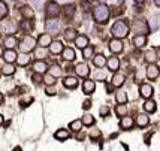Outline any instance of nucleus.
<instances>
[{"label":"nucleus","mask_w":160,"mask_h":151,"mask_svg":"<svg viewBox=\"0 0 160 151\" xmlns=\"http://www.w3.org/2000/svg\"><path fill=\"white\" fill-rule=\"evenodd\" d=\"M45 55H47V49L45 48H39V49H36V57H38V58H43V57H45Z\"/></svg>","instance_id":"obj_48"},{"label":"nucleus","mask_w":160,"mask_h":151,"mask_svg":"<svg viewBox=\"0 0 160 151\" xmlns=\"http://www.w3.org/2000/svg\"><path fill=\"white\" fill-rule=\"evenodd\" d=\"M93 55H94V48L90 47V45H87V47L82 49V57L85 60H90V58H93Z\"/></svg>","instance_id":"obj_36"},{"label":"nucleus","mask_w":160,"mask_h":151,"mask_svg":"<svg viewBox=\"0 0 160 151\" xmlns=\"http://www.w3.org/2000/svg\"><path fill=\"white\" fill-rule=\"evenodd\" d=\"M135 5H144V0H135Z\"/></svg>","instance_id":"obj_52"},{"label":"nucleus","mask_w":160,"mask_h":151,"mask_svg":"<svg viewBox=\"0 0 160 151\" xmlns=\"http://www.w3.org/2000/svg\"><path fill=\"white\" fill-rule=\"evenodd\" d=\"M2 124H3V115L0 114V126H2Z\"/></svg>","instance_id":"obj_55"},{"label":"nucleus","mask_w":160,"mask_h":151,"mask_svg":"<svg viewBox=\"0 0 160 151\" xmlns=\"http://www.w3.org/2000/svg\"><path fill=\"white\" fill-rule=\"evenodd\" d=\"M48 73H51V75L54 76V78H58V76H62L63 73V69L57 64V63H54L51 68H48Z\"/></svg>","instance_id":"obj_31"},{"label":"nucleus","mask_w":160,"mask_h":151,"mask_svg":"<svg viewBox=\"0 0 160 151\" xmlns=\"http://www.w3.org/2000/svg\"><path fill=\"white\" fill-rule=\"evenodd\" d=\"M75 45H77V48L79 49H84L87 45H88V38L85 36V34H81V36H77V39H75Z\"/></svg>","instance_id":"obj_24"},{"label":"nucleus","mask_w":160,"mask_h":151,"mask_svg":"<svg viewBox=\"0 0 160 151\" xmlns=\"http://www.w3.org/2000/svg\"><path fill=\"white\" fill-rule=\"evenodd\" d=\"M17 45H18V39H17L15 34H9V36L5 38V47H6V49H14Z\"/></svg>","instance_id":"obj_18"},{"label":"nucleus","mask_w":160,"mask_h":151,"mask_svg":"<svg viewBox=\"0 0 160 151\" xmlns=\"http://www.w3.org/2000/svg\"><path fill=\"white\" fill-rule=\"evenodd\" d=\"M30 55L26 54V53H22V55H18L17 57V63H18V66H21V68H24V66H27L28 63H30Z\"/></svg>","instance_id":"obj_30"},{"label":"nucleus","mask_w":160,"mask_h":151,"mask_svg":"<svg viewBox=\"0 0 160 151\" xmlns=\"http://www.w3.org/2000/svg\"><path fill=\"white\" fill-rule=\"evenodd\" d=\"M32 81L35 84H41L42 83V75L41 73H38V72H35L33 75H32Z\"/></svg>","instance_id":"obj_45"},{"label":"nucleus","mask_w":160,"mask_h":151,"mask_svg":"<svg viewBox=\"0 0 160 151\" xmlns=\"http://www.w3.org/2000/svg\"><path fill=\"white\" fill-rule=\"evenodd\" d=\"M153 93H154V90L150 84H141V87H139L141 97H144V99H151Z\"/></svg>","instance_id":"obj_10"},{"label":"nucleus","mask_w":160,"mask_h":151,"mask_svg":"<svg viewBox=\"0 0 160 151\" xmlns=\"http://www.w3.org/2000/svg\"><path fill=\"white\" fill-rule=\"evenodd\" d=\"M20 14L24 17V20H32L33 17H35V12H33V8L27 6V5H24V6L20 8Z\"/></svg>","instance_id":"obj_19"},{"label":"nucleus","mask_w":160,"mask_h":151,"mask_svg":"<svg viewBox=\"0 0 160 151\" xmlns=\"http://www.w3.org/2000/svg\"><path fill=\"white\" fill-rule=\"evenodd\" d=\"M148 26H147V21L145 20H136L133 23L132 26V30L135 32L136 34H147L148 33Z\"/></svg>","instance_id":"obj_6"},{"label":"nucleus","mask_w":160,"mask_h":151,"mask_svg":"<svg viewBox=\"0 0 160 151\" xmlns=\"http://www.w3.org/2000/svg\"><path fill=\"white\" fill-rule=\"evenodd\" d=\"M154 3H156V6L160 8V0H154Z\"/></svg>","instance_id":"obj_54"},{"label":"nucleus","mask_w":160,"mask_h":151,"mask_svg":"<svg viewBox=\"0 0 160 151\" xmlns=\"http://www.w3.org/2000/svg\"><path fill=\"white\" fill-rule=\"evenodd\" d=\"M75 72H77L78 76H81V78H87V76L90 75V68H88L85 63H79L78 66H75Z\"/></svg>","instance_id":"obj_11"},{"label":"nucleus","mask_w":160,"mask_h":151,"mask_svg":"<svg viewBox=\"0 0 160 151\" xmlns=\"http://www.w3.org/2000/svg\"><path fill=\"white\" fill-rule=\"evenodd\" d=\"M30 102H33V99H32V97H28V99H26V100H21V105H22V106H27V103Z\"/></svg>","instance_id":"obj_51"},{"label":"nucleus","mask_w":160,"mask_h":151,"mask_svg":"<svg viewBox=\"0 0 160 151\" xmlns=\"http://www.w3.org/2000/svg\"><path fill=\"white\" fill-rule=\"evenodd\" d=\"M115 100L118 105H124L127 103V94H126V91H118L117 94H115Z\"/></svg>","instance_id":"obj_37"},{"label":"nucleus","mask_w":160,"mask_h":151,"mask_svg":"<svg viewBox=\"0 0 160 151\" xmlns=\"http://www.w3.org/2000/svg\"><path fill=\"white\" fill-rule=\"evenodd\" d=\"M129 32H130V27H129V24H127L124 20H120V21H117V23H114V26L111 27V33L115 39H123V38H126V36L129 34Z\"/></svg>","instance_id":"obj_2"},{"label":"nucleus","mask_w":160,"mask_h":151,"mask_svg":"<svg viewBox=\"0 0 160 151\" xmlns=\"http://www.w3.org/2000/svg\"><path fill=\"white\" fill-rule=\"evenodd\" d=\"M123 42H121V39H112L111 42H109V51H111L112 54L115 55V54H120L121 51H123Z\"/></svg>","instance_id":"obj_9"},{"label":"nucleus","mask_w":160,"mask_h":151,"mask_svg":"<svg viewBox=\"0 0 160 151\" xmlns=\"http://www.w3.org/2000/svg\"><path fill=\"white\" fill-rule=\"evenodd\" d=\"M54 138H56L57 141H60V142H63V141H68L70 138V133L66 129H58V130L54 133Z\"/></svg>","instance_id":"obj_23"},{"label":"nucleus","mask_w":160,"mask_h":151,"mask_svg":"<svg viewBox=\"0 0 160 151\" xmlns=\"http://www.w3.org/2000/svg\"><path fill=\"white\" fill-rule=\"evenodd\" d=\"M0 41H2V36H0Z\"/></svg>","instance_id":"obj_60"},{"label":"nucleus","mask_w":160,"mask_h":151,"mask_svg":"<svg viewBox=\"0 0 160 151\" xmlns=\"http://www.w3.org/2000/svg\"><path fill=\"white\" fill-rule=\"evenodd\" d=\"M100 79H106V70H103V68L99 69V72L96 73V81H100Z\"/></svg>","instance_id":"obj_44"},{"label":"nucleus","mask_w":160,"mask_h":151,"mask_svg":"<svg viewBox=\"0 0 160 151\" xmlns=\"http://www.w3.org/2000/svg\"><path fill=\"white\" fill-rule=\"evenodd\" d=\"M157 58H160V48L157 49Z\"/></svg>","instance_id":"obj_57"},{"label":"nucleus","mask_w":160,"mask_h":151,"mask_svg":"<svg viewBox=\"0 0 160 151\" xmlns=\"http://www.w3.org/2000/svg\"><path fill=\"white\" fill-rule=\"evenodd\" d=\"M156 102L154 100H151V99H147L145 103H144V109H145V112H148V114H153V112H156Z\"/></svg>","instance_id":"obj_32"},{"label":"nucleus","mask_w":160,"mask_h":151,"mask_svg":"<svg viewBox=\"0 0 160 151\" xmlns=\"http://www.w3.org/2000/svg\"><path fill=\"white\" fill-rule=\"evenodd\" d=\"M20 27H21V30H24V32H30V30L33 28V21L24 20V21H22V23L20 24Z\"/></svg>","instance_id":"obj_42"},{"label":"nucleus","mask_w":160,"mask_h":151,"mask_svg":"<svg viewBox=\"0 0 160 151\" xmlns=\"http://www.w3.org/2000/svg\"><path fill=\"white\" fill-rule=\"evenodd\" d=\"M156 58H157L156 49H148V51H145V60L148 63H154L156 62Z\"/></svg>","instance_id":"obj_39"},{"label":"nucleus","mask_w":160,"mask_h":151,"mask_svg":"<svg viewBox=\"0 0 160 151\" xmlns=\"http://www.w3.org/2000/svg\"><path fill=\"white\" fill-rule=\"evenodd\" d=\"M157 28H159V18L154 15L150 20V30H157Z\"/></svg>","instance_id":"obj_43"},{"label":"nucleus","mask_w":160,"mask_h":151,"mask_svg":"<svg viewBox=\"0 0 160 151\" xmlns=\"http://www.w3.org/2000/svg\"><path fill=\"white\" fill-rule=\"evenodd\" d=\"M135 123L138 124V127L144 129V127H147V126L150 124V117L145 115V114H139V115L136 117V121H135Z\"/></svg>","instance_id":"obj_22"},{"label":"nucleus","mask_w":160,"mask_h":151,"mask_svg":"<svg viewBox=\"0 0 160 151\" xmlns=\"http://www.w3.org/2000/svg\"><path fill=\"white\" fill-rule=\"evenodd\" d=\"M81 121H82V126H87V127H90V126H94V124H96V120H94V117H93L91 114H85V115H82Z\"/></svg>","instance_id":"obj_33"},{"label":"nucleus","mask_w":160,"mask_h":151,"mask_svg":"<svg viewBox=\"0 0 160 151\" xmlns=\"http://www.w3.org/2000/svg\"><path fill=\"white\" fill-rule=\"evenodd\" d=\"M36 39L35 38H32V36H24L22 38V41L20 42V51L21 53H26V54H30L32 51H35L36 49Z\"/></svg>","instance_id":"obj_3"},{"label":"nucleus","mask_w":160,"mask_h":151,"mask_svg":"<svg viewBox=\"0 0 160 151\" xmlns=\"http://www.w3.org/2000/svg\"><path fill=\"white\" fill-rule=\"evenodd\" d=\"M45 93L48 94V96H56V88H54V85H47V88H45Z\"/></svg>","instance_id":"obj_46"},{"label":"nucleus","mask_w":160,"mask_h":151,"mask_svg":"<svg viewBox=\"0 0 160 151\" xmlns=\"http://www.w3.org/2000/svg\"><path fill=\"white\" fill-rule=\"evenodd\" d=\"M0 57H3V48L0 47Z\"/></svg>","instance_id":"obj_56"},{"label":"nucleus","mask_w":160,"mask_h":151,"mask_svg":"<svg viewBox=\"0 0 160 151\" xmlns=\"http://www.w3.org/2000/svg\"><path fill=\"white\" fill-rule=\"evenodd\" d=\"M109 17H111V12L106 5H98L93 9V18L98 24H106L109 21Z\"/></svg>","instance_id":"obj_1"},{"label":"nucleus","mask_w":160,"mask_h":151,"mask_svg":"<svg viewBox=\"0 0 160 151\" xmlns=\"http://www.w3.org/2000/svg\"><path fill=\"white\" fill-rule=\"evenodd\" d=\"M75 11H77L75 5H68V6H64L63 8V15H64V18H66V20H72V17L75 15Z\"/></svg>","instance_id":"obj_26"},{"label":"nucleus","mask_w":160,"mask_h":151,"mask_svg":"<svg viewBox=\"0 0 160 151\" xmlns=\"http://www.w3.org/2000/svg\"><path fill=\"white\" fill-rule=\"evenodd\" d=\"M14 2H15V0H14Z\"/></svg>","instance_id":"obj_61"},{"label":"nucleus","mask_w":160,"mask_h":151,"mask_svg":"<svg viewBox=\"0 0 160 151\" xmlns=\"http://www.w3.org/2000/svg\"><path fill=\"white\" fill-rule=\"evenodd\" d=\"M42 81L45 83V85H54V84H56V78L51 75V73H43Z\"/></svg>","instance_id":"obj_40"},{"label":"nucleus","mask_w":160,"mask_h":151,"mask_svg":"<svg viewBox=\"0 0 160 151\" xmlns=\"http://www.w3.org/2000/svg\"><path fill=\"white\" fill-rule=\"evenodd\" d=\"M2 73L6 76H11L15 73V66L14 63H5V66H3V70H2Z\"/></svg>","instance_id":"obj_34"},{"label":"nucleus","mask_w":160,"mask_h":151,"mask_svg":"<svg viewBox=\"0 0 160 151\" xmlns=\"http://www.w3.org/2000/svg\"><path fill=\"white\" fill-rule=\"evenodd\" d=\"M145 43H147L145 34H136V36L133 38V45H135L136 48H142Z\"/></svg>","instance_id":"obj_29"},{"label":"nucleus","mask_w":160,"mask_h":151,"mask_svg":"<svg viewBox=\"0 0 160 151\" xmlns=\"http://www.w3.org/2000/svg\"><path fill=\"white\" fill-rule=\"evenodd\" d=\"M69 129L72 132H81V129H82V121L81 120H73V121H70L69 123Z\"/></svg>","instance_id":"obj_35"},{"label":"nucleus","mask_w":160,"mask_h":151,"mask_svg":"<svg viewBox=\"0 0 160 151\" xmlns=\"http://www.w3.org/2000/svg\"><path fill=\"white\" fill-rule=\"evenodd\" d=\"M63 43L60 41H54V42H51V45H49V53L51 54H54V55H57V54H62V51H63Z\"/></svg>","instance_id":"obj_20"},{"label":"nucleus","mask_w":160,"mask_h":151,"mask_svg":"<svg viewBox=\"0 0 160 151\" xmlns=\"http://www.w3.org/2000/svg\"><path fill=\"white\" fill-rule=\"evenodd\" d=\"M123 2H124V0H118V3H123Z\"/></svg>","instance_id":"obj_58"},{"label":"nucleus","mask_w":160,"mask_h":151,"mask_svg":"<svg viewBox=\"0 0 160 151\" xmlns=\"http://www.w3.org/2000/svg\"><path fill=\"white\" fill-rule=\"evenodd\" d=\"M17 57H18V54L15 53V49H6V51L3 53L5 63H15L17 62Z\"/></svg>","instance_id":"obj_21"},{"label":"nucleus","mask_w":160,"mask_h":151,"mask_svg":"<svg viewBox=\"0 0 160 151\" xmlns=\"http://www.w3.org/2000/svg\"><path fill=\"white\" fill-rule=\"evenodd\" d=\"M62 12V8L57 2H48L47 6H45V14L48 18H57Z\"/></svg>","instance_id":"obj_4"},{"label":"nucleus","mask_w":160,"mask_h":151,"mask_svg":"<svg viewBox=\"0 0 160 151\" xmlns=\"http://www.w3.org/2000/svg\"><path fill=\"white\" fill-rule=\"evenodd\" d=\"M160 73V69L154 64V63H150L148 64V68H147V72H145V75L148 79H151V81H154V79H157V76H159Z\"/></svg>","instance_id":"obj_8"},{"label":"nucleus","mask_w":160,"mask_h":151,"mask_svg":"<svg viewBox=\"0 0 160 151\" xmlns=\"http://www.w3.org/2000/svg\"><path fill=\"white\" fill-rule=\"evenodd\" d=\"M115 114H117V117H124L127 115V106L124 105H117L115 106Z\"/></svg>","instance_id":"obj_38"},{"label":"nucleus","mask_w":160,"mask_h":151,"mask_svg":"<svg viewBox=\"0 0 160 151\" xmlns=\"http://www.w3.org/2000/svg\"><path fill=\"white\" fill-rule=\"evenodd\" d=\"M62 54H63V58L66 60V62H73L75 60V49H72V48H63L62 51Z\"/></svg>","instance_id":"obj_27"},{"label":"nucleus","mask_w":160,"mask_h":151,"mask_svg":"<svg viewBox=\"0 0 160 151\" xmlns=\"http://www.w3.org/2000/svg\"><path fill=\"white\" fill-rule=\"evenodd\" d=\"M3 100H5V96H3V94H2V93H0V105H2V103H3Z\"/></svg>","instance_id":"obj_53"},{"label":"nucleus","mask_w":160,"mask_h":151,"mask_svg":"<svg viewBox=\"0 0 160 151\" xmlns=\"http://www.w3.org/2000/svg\"><path fill=\"white\" fill-rule=\"evenodd\" d=\"M91 108V100H84L82 103V109L84 111H87V109H90Z\"/></svg>","instance_id":"obj_50"},{"label":"nucleus","mask_w":160,"mask_h":151,"mask_svg":"<svg viewBox=\"0 0 160 151\" xmlns=\"http://www.w3.org/2000/svg\"><path fill=\"white\" fill-rule=\"evenodd\" d=\"M51 42H52V34L42 33V34H39V38H38L36 43H38L39 47H42V48H48L49 45H51Z\"/></svg>","instance_id":"obj_7"},{"label":"nucleus","mask_w":160,"mask_h":151,"mask_svg":"<svg viewBox=\"0 0 160 151\" xmlns=\"http://www.w3.org/2000/svg\"><path fill=\"white\" fill-rule=\"evenodd\" d=\"M94 90H96V83L94 81H91V79H87V81H84L82 84V91L84 94H87V96H90L94 93Z\"/></svg>","instance_id":"obj_12"},{"label":"nucleus","mask_w":160,"mask_h":151,"mask_svg":"<svg viewBox=\"0 0 160 151\" xmlns=\"http://www.w3.org/2000/svg\"><path fill=\"white\" fill-rule=\"evenodd\" d=\"M63 85H64V88H69V90L77 88L78 78H75V76H66V78L63 79Z\"/></svg>","instance_id":"obj_16"},{"label":"nucleus","mask_w":160,"mask_h":151,"mask_svg":"<svg viewBox=\"0 0 160 151\" xmlns=\"http://www.w3.org/2000/svg\"><path fill=\"white\" fill-rule=\"evenodd\" d=\"M45 28H47V33L49 34H58L60 30H62V24L56 18H49L47 21V24H45Z\"/></svg>","instance_id":"obj_5"},{"label":"nucleus","mask_w":160,"mask_h":151,"mask_svg":"<svg viewBox=\"0 0 160 151\" xmlns=\"http://www.w3.org/2000/svg\"><path fill=\"white\" fill-rule=\"evenodd\" d=\"M124 81H126V76L123 73H114V76H112V79H111V84H112V87L120 88V87H123Z\"/></svg>","instance_id":"obj_15"},{"label":"nucleus","mask_w":160,"mask_h":151,"mask_svg":"<svg viewBox=\"0 0 160 151\" xmlns=\"http://www.w3.org/2000/svg\"><path fill=\"white\" fill-rule=\"evenodd\" d=\"M99 112H100V115H102V117H108V114H109V108H108V106H100Z\"/></svg>","instance_id":"obj_49"},{"label":"nucleus","mask_w":160,"mask_h":151,"mask_svg":"<svg viewBox=\"0 0 160 151\" xmlns=\"http://www.w3.org/2000/svg\"><path fill=\"white\" fill-rule=\"evenodd\" d=\"M102 136V132L99 130V129H94V130L90 132V138L91 139H98V138Z\"/></svg>","instance_id":"obj_47"},{"label":"nucleus","mask_w":160,"mask_h":151,"mask_svg":"<svg viewBox=\"0 0 160 151\" xmlns=\"http://www.w3.org/2000/svg\"><path fill=\"white\" fill-rule=\"evenodd\" d=\"M33 70L38 72V73H41V75H43V73L48 72V64L43 62V60H38V62L33 64Z\"/></svg>","instance_id":"obj_17"},{"label":"nucleus","mask_w":160,"mask_h":151,"mask_svg":"<svg viewBox=\"0 0 160 151\" xmlns=\"http://www.w3.org/2000/svg\"><path fill=\"white\" fill-rule=\"evenodd\" d=\"M106 68L109 69L111 72H117L120 69V60H118V57H109L108 60H106Z\"/></svg>","instance_id":"obj_13"},{"label":"nucleus","mask_w":160,"mask_h":151,"mask_svg":"<svg viewBox=\"0 0 160 151\" xmlns=\"http://www.w3.org/2000/svg\"><path fill=\"white\" fill-rule=\"evenodd\" d=\"M77 30L75 28H66L64 30V33H63V38H64V41H68V42H72V41H75L77 39Z\"/></svg>","instance_id":"obj_25"},{"label":"nucleus","mask_w":160,"mask_h":151,"mask_svg":"<svg viewBox=\"0 0 160 151\" xmlns=\"http://www.w3.org/2000/svg\"><path fill=\"white\" fill-rule=\"evenodd\" d=\"M133 124H135V120L132 117H127V115L121 117V120H120V127L123 130H130L133 127Z\"/></svg>","instance_id":"obj_14"},{"label":"nucleus","mask_w":160,"mask_h":151,"mask_svg":"<svg viewBox=\"0 0 160 151\" xmlns=\"http://www.w3.org/2000/svg\"><path fill=\"white\" fill-rule=\"evenodd\" d=\"M9 14V8L5 2H0V20L6 18V15Z\"/></svg>","instance_id":"obj_41"},{"label":"nucleus","mask_w":160,"mask_h":151,"mask_svg":"<svg viewBox=\"0 0 160 151\" xmlns=\"http://www.w3.org/2000/svg\"><path fill=\"white\" fill-rule=\"evenodd\" d=\"M93 63H94V66H96V68L102 69L103 66H106V58H105L103 54L93 55Z\"/></svg>","instance_id":"obj_28"},{"label":"nucleus","mask_w":160,"mask_h":151,"mask_svg":"<svg viewBox=\"0 0 160 151\" xmlns=\"http://www.w3.org/2000/svg\"><path fill=\"white\" fill-rule=\"evenodd\" d=\"M0 76H2V70H0Z\"/></svg>","instance_id":"obj_59"}]
</instances>
